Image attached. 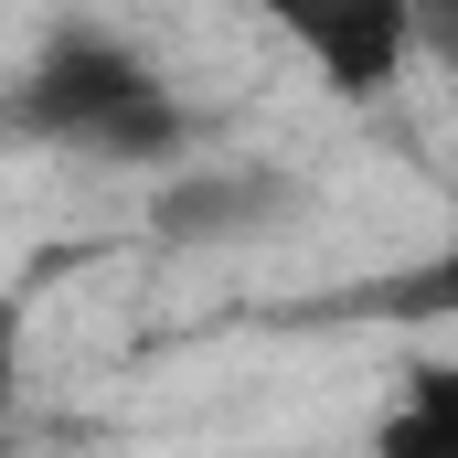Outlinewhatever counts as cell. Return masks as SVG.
Listing matches in <instances>:
<instances>
[{"mask_svg": "<svg viewBox=\"0 0 458 458\" xmlns=\"http://www.w3.org/2000/svg\"><path fill=\"white\" fill-rule=\"evenodd\" d=\"M11 128L32 149L97 160V171H171V160H192V97L107 21L43 32V54L11 86Z\"/></svg>", "mask_w": 458, "mask_h": 458, "instance_id": "1", "label": "cell"}, {"mask_svg": "<svg viewBox=\"0 0 458 458\" xmlns=\"http://www.w3.org/2000/svg\"><path fill=\"white\" fill-rule=\"evenodd\" d=\"M394 458H458V362H427V373H405V394L384 405V427H373Z\"/></svg>", "mask_w": 458, "mask_h": 458, "instance_id": "4", "label": "cell"}, {"mask_svg": "<svg viewBox=\"0 0 458 458\" xmlns=\"http://www.w3.org/2000/svg\"><path fill=\"white\" fill-rule=\"evenodd\" d=\"M277 43L352 107H384L416 64V0H256Z\"/></svg>", "mask_w": 458, "mask_h": 458, "instance_id": "2", "label": "cell"}, {"mask_svg": "<svg viewBox=\"0 0 458 458\" xmlns=\"http://www.w3.org/2000/svg\"><path fill=\"white\" fill-rule=\"evenodd\" d=\"M416 54L437 75H458V0H416Z\"/></svg>", "mask_w": 458, "mask_h": 458, "instance_id": "6", "label": "cell"}, {"mask_svg": "<svg viewBox=\"0 0 458 458\" xmlns=\"http://www.w3.org/2000/svg\"><path fill=\"white\" fill-rule=\"evenodd\" d=\"M299 214V182L267 171V160H171L160 171V203H149V234L171 256H225V245H256Z\"/></svg>", "mask_w": 458, "mask_h": 458, "instance_id": "3", "label": "cell"}, {"mask_svg": "<svg viewBox=\"0 0 458 458\" xmlns=\"http://www.w3.org/2000/svg\"><path fill=\"white\" fill-rule=\"evenodd\" d=\"M384 310H416V320H458V225L437 234V245H427V256H416L405 277H394V299H384Z\"/></svg>", "mask_w": 458, "mask_h": 458, "instance_id": "5", "label": "cell"}]
</instances>
